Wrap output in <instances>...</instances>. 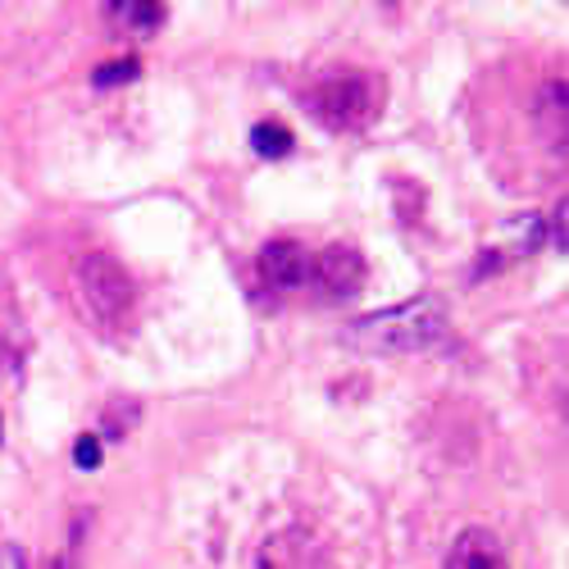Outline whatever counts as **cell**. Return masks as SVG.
<instances>
[{
    "label": "cell",
    "instance_id": "12",
    "mask_svg": "<svg viewBox=\"0 0 569 569\" xmlns=\"http://www.w3.org/2000/svg\"><path fill=\"white\" fill-rule=\"evenodd\" d=\"M73 460H78V469H97L101 465V438L97 433H82L78 447H73Z\"/></svg>",
    "mask_w": 569,
    "mask_h": 569
},
{
    "label": "cell",
    "instance_id": "6",
    "mask_svg": "<svg viewBox=\"0 0 569 569\" xmlns=\"http://www.w3.org/2000/svg\"><path fill=\"white\" fill-rule=\"evenodd\" d=\"M310 251L301 242H292V237H273V242H264L260 251V282L273 292H292L301 288V282H310Z\"/></svg>",
    "mask_w": 569,
    "mask_h": 569
},
{
    "label": "cell",
    "instance_id": "8",
    "mask_svg": "<svg viewBox=\"0 0 569 569\" xmlns=\"http://www.w3.org/2000/svg\"><path fill=\"white\" fill-rule=\"evenodd\" d=\"M538 132L560 151L569 137V106H565V82H547L538 97Z\"/></svg>",
    "mask_w": 569,
    "mask_h": 569
},
{
    "label": "cell",
    "instance_id": "9",
    "mask_svg": "<svg viewBox=\"0 0 569 569\" xmlns=\"http://www.w3.org/2000/svg\"><path fill=\"white\" fill-rule=\"evenodd\" d=\"M110 19L123 23L128 32H156L164 23V6H151V0H128V6H110Z\"/></svg>",
    "mask_w": 569,
    "mask_h": 569
},
{
    "label": "cell",
    "instance_id": "15",
    "mask_svg": "<svg viewBox=\"0 0 569 569\" xmlns=\"http://www.w3.org/2000/svg\"><path fill=\"white\" fill-rule=\"evenodd\" d=\"M41 569H64V560H60V556H56V560H46V565H41Z\"/></svg>",
    "mask_w": 569,
    "mask_h": 569
},
{
    "label": "cell",
    "instance_id": "3",
    "mask_svg": "<svg viewBox=\"0 0 569 569\" xmlns=\"http://www.w3.org/2000/svg\"><path fill=\"white\" fill-rule=\"evenodd\" d=\"M310 110L328 128H365L378 114V82L369 73H328L310 91Z\"/></svg>",
    "mask_w": 569,
    "mask_h": 569
},
{
    "label": "cell",
    "instance_id": "13",
    "mask_svg": "<svg viewBox=\"0 0 569 569\" xmlns=\"http://www.w3.org/2000/svg\"><path fill=\"white\" fill-rule=\"evenodd\" d=\"M0 569H28V556H23V547H14V542H6V547H0Z\"/></svg>",
    "mask_w": 569,
    "mask_h": 569
},
{
    "label": "cell",
    "instance_id": "5",
    "mask_svg": "<svg viewBox=\"0 0 569 569\" xmlns=\"http://www.w3.org/2000/svg\"><path fill=\"white\" fill-rule=\"evenodd\" d=\"M256 569H328V551L310 529H278L260 542Z\"/></svg>",
    "mask_w": 569,
    "mask_h": 569
},
{
    "label": "cell",
    "instance_id": "10",
    "mask_svg": "<svg viewBox=\"0 0 569 569\" xmlns=\"http://www.w3.org/2000/svg\"><path fill=\"white\" fill-rule=\"evenodd\" d=\"M251 147L264 160H282V156H292V132L282 123H256L251 128Z\"/></svg>",
    "mask_w": 569,
    "mask_h": 569
},
{
    "label": "cell",
    "instance_id": "2",
    "mask_svg": "<svg viewBox=\"0 0 569 569\" xmlns=\"http://www.w3.org/2000/svg\"><path fill=\"white\" fill-rule=\"evenodd\" d=\"M73 297L97 328H123L137 310V288L128 269L106 251H87L73 264Z\"/></svg>",
    "mask_w": 569,
    "mask_h": 569
},
{
    "label": "cell",
    "instance_id": "1",
    "mask_svg": "<svg viewBox=\"0 0 569 569\" xmlns=\"http://www.w3.org/2000/svg\"><path fill=\"white\" fill-rule=\"evenodd\" d=\"M442 333H447L442 306L419 297V301H406L397 310L365 315L347 333V342H356L365 351H378V356H406V351H429Z\"/></svg>",
    "mask_w": 569,
    "mask_h": 569
},
{
    "label": "cell",
    "instance_id": "4",
    "mask_svg": "<svg viewBox=\"0 0 569 569\" xmlns=\"http://www.w3.org/2000/svg\"><path fill=\"white\" fill-rule=\"evenodd\" d=\"M365 256L347 242H333V247H323L315 260H310V282L328 297V301H347L365 288Z\"/></svg>",
    "mask_w": 569,
    "mask_h": 569
},
{
    "label": "cell",
    "instance_id": "7",
    "mask_svg": "<svg viewBox=\"0 0 569 569\" xmlns=\"http://www.w3.org/2000/svg\"><path fill=\"white\" fill-rule=\"evenodd\" d=\"M447 569H510V560H506V547L497 542V533L465 529V533H456V542L447 551Z\"/></svg>",
    "mask_w": 569,
    "mask_h": 569
},
{
    "label": "cell",
    "instance_id": "14",
    "mask_svg": "<svg viewBox=\"0 0 569 569\" xmlns=\"http://www.w3.org/2000/svg\"><path fill=\"white\" fill-rule=\"evenodd\" d=\"M556 247H565V206H556Z\"/></svg>",
    "mask_w": 569,
    "mask_h": 569
},
{
    "label": "cell",
    "instance_id": "11",
    "mask_svg": "<svg viewBox=\"0 0 569 569\" xmlns=\"http://www.w3.org/2000/svg\"><path fill=\"white\" fill-rule=\"evenodd\" d=\"M141 69H137V60H114V64H101L97 73H91V82L97 87H119V82H132Z\"/></svg>",
    "mask_w": 569,
    "mask_h": 569
}]
</instances>
